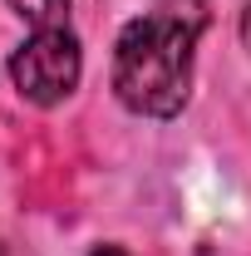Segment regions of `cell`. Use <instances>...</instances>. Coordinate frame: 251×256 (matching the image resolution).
<instances>
[{
    "label": "cell",
    "mask_w": 251,
    "mask_h": 256,
    "mask_svg": "<svg viewBox=\"0 0 251 256\" xmlns=\"http://www.w3.org/2000/svg\"><path fill=\"white\" fill-rule=\"evenodd\" d=\"M207 30L202 0H153L114 44V94L143 118H172L192 89V50Z\"/></svg>",
    "instance_id": "1"
},
{
    "label": "cell",
    "mask_w": 251,
    "mask_h": 256,
    "mask_svg": "<svg viewBox=\"0 0 251 256\" xmlns=\"http://www.w3.org/2000/svg\"><path fill=\"white\" fill-rule=\"evenodd\" d=\"M79 74H84V54H79V40L69 34V25H60V30H34L15 50V60H10V79H15L20 98H30L40 108L64 104V98L74 94Z\"/></svg>",
    "instance_id": "2"
},
{
    "label": "cell",
    "mask_w": 251,
    "mask_h": 256,
    "mask_svg": "<svg viewBox=\"0 0 251 256\" xmlns=\"http://www.w3.org/2000/svg\"><path fill=\"white\" fill-rule=\"evenodd\" d=\"M10 10L20 20H30L34 30H60L69 20V0H10Z\"/></svg>",
    "instance_id": "3"
},
{
    "label": "cell",
    "mask_w": 251,
    "mask_h": 256,
    "mask_svg": "<svg viewBox=\"0 0 251 256\" xmlns=\"http://www.w3.org/2000/svg\"><path fill=\"white\" fill-rule=\"evenodd\" d=\"M242 40H246V50H251V5L242 10Z\"/></svg>",
    "instance_id": "4"
},
{
    "label": "cell",
    "mask_w": 251,
    "mask_h": 256,
    "mask_svg": "<svg viewBox=\"0 0 251 256\" xmlns=\"http://www.w3.org/2000/svg\"><path fill=\"white\" fill-rule=\"evenodd\" d=\"M94 256H128L124 246H94Z\"/></svg>",
    "instance_id": "5"
}]
</instances>
